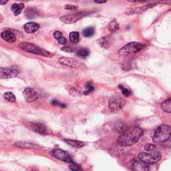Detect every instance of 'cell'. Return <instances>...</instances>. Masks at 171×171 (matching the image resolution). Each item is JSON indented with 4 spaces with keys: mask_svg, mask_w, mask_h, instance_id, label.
<instances>
[{
    "mask_svg": "<svg viewBox=\"0 0 171 171\" xmlns=\"http://www.w3.org/2000/svg\"><path fill=\"white\" fill-rule=\"evenodd\" d=\"M143 134V130L139 126H130L118 137L117 143L121 147H131L139 140Z\"/></svg>",
    "mask_w": 171,
    "mask_h": 171,
    "instance_id": "obj_1",
    "label": "cell"
},
{
    "mask_svg": "<svg viewBox=\"0 0 171 171\" xmlns=\"http://www.w3.org/2000/svg\"><path fill=\"white\" fill-rule=\"evenodd\" d=\"M170 126L168 125H162L156 128L152 139L155 143H165L170 139Z\"/></svg>",
    "mask_w": 171,
    "mask_h": 171,
    "instance_id": "obj_2",
    "label": "cell"
},
{
    "mask_svg": "<svg viewBox=\"0 0 171 171\" xmlns=\"http://www.w3.org/2000/svg\"><path fill=\"white\" fill-rule=\"evenodd\" d=\"M147 46L144 43L139 42H130L125 45L118 51L119 55L122 56H128L131 54H134L140 52L146 48Z\"/></svg>",
    "mask_w": 171,
    "mask_h": 171,
    "instance_id": "obj_3",
    "label": "cell"
},
{
    "mask_svg": "<svg viewBox=\"0 0 171 171\" xmlns=\"http://www.w3.org/2000/svg\"><path fill=\"white\" fill-rule=\"evenodd\" d=\"M20 48L23 50L25 52H27L31 54H36L43 57H50L51 56V54L48 51L41 48L40 47L36 46L35 44H33L30 42H24L20 43Z\"/></svg>",
    "mask_w": 171,
    "mask_h": 171,
    "instance_id": "obj_4",
    "label": "cell"
},
{
    "mask_svg": "<svg viewBox=\"0 0 171 171\" xmlns=\"http://www.w3.org/2000/svg\"><path fill=\"white\" fill-rule=\"evenodd\" d=\"M126 102L119 95L112 96L108 101V108L111 112H117L125 106Z\"/></svg>",
    "mask_w": 171,
    "mask_h": 171,
    "instance_id": "obj_5",
    "label": "cell"
},
{
    "mask_svg": "<svg viewBox=\"0 0 171 171\" xmlns=\"http://www.w3.org/2000/svg\"><path fill=\"white\" fill-rule=\"evenodd\" d=\"M162 158L161 154L158 152H140L139 154V158L143 162L148 164V165H152V164H156Z\"/></svg>",
    "mask_w": 171,
    "mask_h": 171,
    "instance_id": "obj_6",
    "label": "cell"
},
{
    "mask_svg": "<svg viewBox=\"0 0 171 171\" xmlns=\"http://www.w3.org/2000/svg\"><path fill=\"white\" fill-rule=\"evenodd\" d=\"M59 62L64 65H66L68 67L73 68H78L82 70L87 69L86 65L76 59H74L72 58L68 57H61L59 59Z\"/></svg>",
    "mask_w": 171,
    "mask_h": 171,
    "instance_id": "obj_7",
    "label": "cell"
},
{
    "mask_svg": "<svg viewBox=\"0 0 171 171\" xmlns=\"http://www.w3.org/2000/svg\"><path fill=\"white\" fill-rule=\"evenodd\" d=\"M86 15V13L84 12H77L75 13L69 14V15L64 16L60 17L61 21H62L64 24H70L77 22L78 20L82 19V17H84Z\"/></svg>",
    "mask_w": 171,
    "mask_h": 171,
    "instance_id": "obj_8",
    "label": "cell"
},
{
    "mask_svg": "<svg viewBox=\"0 0 171 171\" xmlns=\"http://www.w3.org/2000/svg\"><path fill=\"white\" fill-rule=\"evenodd\" d=\"M19 73L20 72L15 68H0V79L15 78Z\"/></svg>",
    "mask_w": 171,
    "mask_h": 171,
    "instance_id": "obj_9",
    "label": "cell"
},
{
    "mask_svg": "<svg viewBox=\"0 0 171 171\" xmlns=\"http://www.w3.org/2000/svg\"><path fill=\"white\" fill-rule=\"evenodd\" d=\"M52 155L54 157H56V158L59 159L60 161H61L63 162L68 163L74 162L70 155H69L66 152L61 150V149H55V150H54L52 151Z\"/></svg>",
    "mask_w": 171,
    "mask_h": 171,
    "instance_id": "obj_10",
    "label": "cell"
},
{
    "mask_svg": "<svg viewBox=\"0 0 171 171\" xmlns=\"http://www.w3.org/2000/svg\"><path fill=\"white\" fill-rule=\"evenodd\" d=\"M24 96L28 102H32L38 99V94L30 88H25L24 91Z\"/></svg>",
    "mask_w": 171,
    "mask_h": 171,
    "instance_id": "obj_11",
    "label": "cell"
},
{
    "mask_svg": "<svg viewBox=\"0 0 171 171\" xmlns=\"http://www.w3.org/2000/svg\"><path fill=\"white\" fill-rule=\"evenodd\" d=\"M98 42L102 48L108 49L110 48L112 43H113V40H112V38L111 35H106L98 39Z\"/></svg>",
    "mask_w": 171,
    "mask_h": 171,
    "instance_id": "obj_12",
    "label": "cell"
},
{
    "mask_svg": "<svg viewBox=\"0 0 171 171\" xmlns=\"http://www.w3.org/2000/svg\"><path fill=\"white\" fill-rule=\"evenodd\" d=\"M2 38L8 43H13L16 40V38L15 34L9 30H6L3 32L1 34Z\"/></svg>",
    "mask_w": 171,
    "mask_h": 171,
    "instance_id": "obj_13",
    "label": "cell"
},
{
    "mask_svg": "<svg viewBox=\"0 0 171 171\" xmlns=\"http://www.w3.org/2000/svg\"><path fill=\"white\" fill-rule=\"evenodd\" d=\"M132 169L136 171H147L150 169V168L148 167V164L139 160L134 162Z\"/></svg>",
    "mask_w": 171,
    "mask_h": 171,
    "instance_id": "obj_14",
    "label": "cell"
},
{
    "mask_svg": "<svg viewBox=\"0 0 171 171\" xmlns=\"http://www.w3.org/2000/svg\"><path fill=\"white\" fill-rule=\"evenodd\" d=\"M39 28V25L35 22H29L25 24L24 26V29L25 32L28 34H32L38 31Z\"/></svg>",
    "mask_w": 171,
    "mask_h": 171,
    "instance_id": "obj_15",
    "label": "cell"
},
{
    "mask_svg": "<svg viewBox=\"0 0 171 171\" xmlns=\"http://www.w3.org/2000/svg\"><path fill=\"white\" fill-rule=\"evenodd\" d=\"M32 128L35 132L39 134H43L46 132V127L42 123L32 124Z\"/></svg>",
    "mask_w": 171,
    "mask_h": 171,
    "instance_id": "obj_16",
    "label": "cell"
},
{
    "mask_svg": "<svg viewBox=\"0 0 171 171\" xmlns=\"http://www.w3.org/2000/svg\"><path fill=\"white\" fill-rule=\"evenodd\" d=\"M154 5V3H151L150 5H147L143 7H140V8H136L133 9H130L126 12V14H134V13H139L143 12L144 11H146L147 9L151 8Z\"/></svg>",
    "mask_w": 171,
    "mask_h": 171,
    "instance_id": "obj_17",
    "label": "cell"
},
{
    "mask_svg": "<svg viewBox=\"0 0 171 171\" xmlns=\"http://www.w3.org/2000/svg\"><path fill=\"white\" fill-rule=\"evenodd\" d=\"M65 143H66L70 146L74 147V148H82L85 146V143L82 141L78 140H70V139H64Z\"/></svg>",
    "mask_w": 171,
    "mask_h": 171,
    "instance_id": "obj_18",
    "label": "cell"
},
{
    "mask_svg": "<svg viewBox=\"0 0 171 171\" xmlns=\"http://www.w3.org/2000/svg\"><path fill=\"white\" fill-rule=\"evenodd\" d=\"M113 129L116 131V132H119V133H122L125 132L126 129L127 128V126L125 122H116L114 123Z\"/></svg>",
    "mask_w": 171,
    "mask_h": 171,
    "instance_id": "obj_19",
    "label": "cell"
},
{
    "mask_svg": "<svg viewBox=\"0 0 171 171\" xmlns=\"http://www.w3.org/2000/svg\"><path fill=\"white\" fill-rule=\"evenodd\" d=\"M16 147L22 148H37L35 144H33L28 142H17L15 144Z\"/></svg>",
    "mask_w": 171,
    "mask_h": 171,
    "instance_id": "obj_20",
    "label": "cell"
},
{
    "mask_svg": "<svg viewBox=\"0 0 171 171\" xmlns=\"http://www.w3.org/2000/svg\"><path fill=\"white\" fill-rule=\"evenodd\" d=\"M24 8V4L23 3H19V4H17V3H15V4H13L12 8V11L13 12L14 15L15 16H18L19 14L21 13V10Z\"/></svg>",
    "mask_w": 171,
    "mask_h": 171,
    "instance_id": "obj_21",
    "label": "cell"
},
{
    "mask_svg": "<svg viewBox=\"0 0 171 171\" xmlns=\"http://www.w3.org/2000/svg\"><path fill=\"white\" fill-rule=\"evenodd\" d=\"M161 107L164 111L166 112H168V113H170L171 112V98H169L168 99H166V100L164 101L161 104Z\"/></svg>",
    "mask_w": 171,
    "mask_h": 171,
    "instance_id": "obj_22",
    "label": "cell"
},
{
    "mask_svg": "<svg viewBox=\"0 0 171 171\" xmlns=\"http://www.w3.org/2000/svg\"><path fill=\"white\" fill-rule=\"evenodd\" d=\"M119 28H120V25L117 22V21H116L115 19L112 20L108 25V29L111 32H114L118 31L119 30Z\"/></svg>",
    "mask_w": 171,
    "mask_h": 171,
    "instance_id": "obj_23",
    "label": "cell"
},
{
    "mask_svg": "<svg viewBox=\"0 0 171 171\" xmlns=\"http://www.w3.org/2000/svg\"><path fill=\"white\" fill-rule=\"evenodd\" d=\"M69 38L70 42L73 43H77L80 41V35L77 32H72L69 35Z\"/></svg>",
    "mask_w": 171,
    "mask_h": 171,
    "instance_id": "obj_24",
    "label": "cell"
},
{
    "mask_svg": "<svg viewBox=\"0 0 171 171\" xmlns=\"http://www.w3.org/2000/svg\"><path fill=\"white\" fill-rule=\"evenodd\" d=\"M38 15V10L35 8H29L26 12V17L29 19H32V18H34Z\"/></svg>",
    "mask_w": 171,
    "mask_h": 171,
    "instance_id": "obj_25",
    "label": "cell"
},
{
    "mask_svg": "<svg viewBox=\"0 0 171 171\" xmlns=\"http://www.w3.org/2000/svg\"><path fill=\"white\" fill-rule=\"evenodd\" d=\"M94 28L92 27L86 28L82 31L83 35L87 38L91 37V36H92L94 35Z\"/></svg>",
    "mask_w": 171,
    "mask_h": 171,
    "instance_id": "obj_26",
    "label": "cell"
},
{
    "mask_svg": "<svg viewBox=\"0 0 171 171\" xmlns=\"http://www.w3.org/2000/svg\"><path fill=\"white\" fill-rule=\"evenodd\" d=\"M90 54V51L87 48H82L79 49L77 51V55L82 58H85L86 57H88Z\"/></svg>",
    "mask_w": 171,
    "mask_h": 171,
    "instance_id": "obj_27",
    "label": "cell"
},
{
    "mask_svg": "<svg viewBox=\"0 0 171 171\" xmlns=\"http://www.w3.org/2000/svg\"><path fill=\"white\" fill-rule=\"evenodd\" d=\"M4 98L10 102H16V96L12 92H6L4 94Z\"/></svg>",
    "mask_w": 171,
    "mask_h": 171,
    "instance_id": "obj_28",
    "label": "cell"
},
{
    "mask_svg": "<svg viewBox=\"0 0 171 171\" xmlns=\"http://www.w3.org/2000/svg\"><path fill=\"white\" fill-rule=\"evenodd\" d=\"M119 88L121 89V90H122V94H123V95L127 97V96H129L130 95V94H131L130 91L128 90L127 88H124V87H123L122 85H119Z\"/></svg>",
    "mask_w": 171,
    "mask_h": 171,
    "instance_id": "obj_29",
    "label": "cell"
},
{
    "mask_svg": "<svg viewBox=\"0 0 171 171\" xmlns=\"http://www.w3.org/2000/svg\"><path fill=\"white\" fill-rule=\"evenodd\" d=\"M86 87L87 88H88V90H87L86 92H84V95H88V94L91 92H92V91L94 90V87L92 86V85L90 83H87L86 84Z\"/></svg>",
    "mask_w": 171,
    "mask_h": 171,
    "instance_id": "obj_30",
    "label": "cell"
},
{
    "mask_svg": "<svg viewBox=\"0 0 171 171\" xmlns=\"http://www.w3.org/2000/svg\"><path fill=\"white\" fill-rule=\"evenodd\" d=\"M69 169L72 170H81V167H80L78 165H76L74 162H72L71 165L69 166Z\"/></svg>",
    "mask_w": 171,
    "mask_h": 171,
    "instance_id": "obj_31",
    "label": "cell"
},
{
    "mask_svg": "<svg viewBox=\"0 0 171 171\" xmlns=\"http://www.w3.org/2000/svg\"><path fill=\"white\" fill-rule=\"evenodd\" d=\"M61 50L66 52H73L75 51V48L71 46H64L63 48H61Z\"/></svg>",
    "mask_w": 171,
    "mask_h": 171,
    "instance_id": "obj_32",
    "label": "cell"
},
{
    "mask_svg": "<svg viewBox=\"0 0 171 171\" xmlns=\"http://www.w3.org/2000/svg\"><path fill=\"white\" fill-rule=\"evenodd\" d=\"M144 148L146 149V151H152L155 148V146L152 144H147L146 146L144 147Z\"/></svg>",
    "mask_w": 171,
    "mask_h": 171,
    "instance_id": "obj_33",
    "label": "cell"
},
{
    "mask_svg": "<svg viewBox=\"0 0 171 171\" xmlns=\"http://www.w3.org/2000/svg\"><path fill=\"white\" fill-rule=\"evenodd\" d=\"M61 36H62V34H61V32H60V31L54 32V37L56 39H60L61 37Z\"/></svg>",
    "mask_w": 171,
    "mask_h": 171,
    "instance_id": "obj_34",
    "label": "cell"
},
{
    "mask_svg": "<svg viewBox=\"0 0 171 171\" xmlns=\"http://www.w3.org/2000/svg\"><path fill=\"white\" fill-rule=\"evenodd\" d=\"M58 42H59L60 44H62V45H65V43H67L66 38L63 37V36H61V37L60 39H58Z\"/></svg>",
    "mask_w": 171,
    "mask_h": 171,
    "instance_id": "obj_35",
    "label": "cell"
},
{
    "mask_svg": "<svg viewBox=\"0 0 171 171\" xmlns=\"http://www.w3.org/2000/svg\"><path fill=\"white\" fill-rule=\"evenodd\" d=\"M65 9H68V10H71V11H74V10H76L77 8H76V7L74 6H72V5H67L65 6Z\"/></svg>",
    "mask_w": 171,
    "mask_h": 171,
    "instance_id": "obj_36",
    "label": "cell"
},
{
    "mask_svg": "<svg viewBox=\"0 0 171 171\" xmlns=\"http://www.w3.org/2000/svg\"><path fill=\"white\" fill-rule=\"evenodd\" d=\"M166 0H139V2H165Z\"/></svg>",
    "mask_w": 171,
    "mask_h": 171,
    "instance_id": "obj_37",
    "label": "cell"
},
{
    "mask_svg": "<svg viewBox=\"0 0 171 171\" xmlns=\"http://www.w3.org/2000/svg\"><path fill=\"white\" fill-rule=\"evenodd\" d=\"M52 103L53 104H54V105H58V106H60L62 107V108L65 107V106L64 104H61V103L59 102H58V101H56V100H53V101L52 102Z\"/></svg>",
    "mask_w": 171,
    "mask_h": 171,
    "instance_id": "obj_38",
    "label": "cell"
},
{
    "mask_svg": "<svg viewBox=\"0 0 171 171\" xmlns=\"http://www.w3.org/2000/svg\"><path fill=\"white\" fill-rule=\"evenodd\" d=\"M70 94H72V95H73V96H77L79 94V92H78V91L77 90H76L74 88H72L71 90H70Z\"/></svg>",
    "mask_w": 171,
    "mask_h": 171,
    "instance_id": "obj_39",
    "label": "cell"
},
{
    "mask_svg": "<svg viewBox=\"0 0 171 171\" xmlns=\"http://www.w3.org/2000/svg\"><path fill=\"white\" fill-rule=\"evenodd\" d=\"M107 0H94V2L97 3H104L106 2Z\"/></svg>",
    "mask_w": 171,
    "mask_h": 171,
    "instance_id": "obj_40",
    "label": "cell"
},
{
    "mask_svg": "<svg viewBox=\"0 0 171 171\" xmlns=\"http://www.w3.org/2000/svg\"><path fill=\"white\" fill-rule=\"evenodd\" d=\"M9 0H0V5H5L8 2Z\"/></svg>",
    "mask_w": 171,
    "mask_h": 171,
    "instance_id": "obj_41",
    "label": "cell"
},
{
    "mask_svg": "<svg viewBox=\"0 0 171 171\" xmlns=\"http://www.w3.org/2000/svg\"><path fill=\"white\" fill-rule=\"evenodd\" d=\"M127 1L130 2H136L139 1V0H127Z\"/></svg>",
    "mask_w": 171,
    "mask_h": 171,
    "instance_id": "obj_42",
    "label": "cell"
},
{
    "mask_svg": "<svg viewBox=\"0 0 171 171\" xmlns=\"http://www.w3.org/2000/svg\"><path fill=\"white\" fill-rule=\"evenodd\" d=\"M17 1H22V2H26V1H29V0H17Z\"/></svg>",
    "mask_w": 171,
    "mask_h": 171,
    "instance_id": "obj_43",
    "label": "cell"
}]
</instances>
